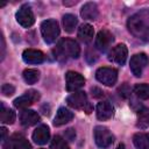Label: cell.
<instances>
[{
    "label": "cell",
    "mask_w": 149,
    "mask_h": 149,
    "mask_svg": "<svg viewBox=\"0 0 149 149\" xmlns=\"http://www.w3.org/2000/svg\"><path fill=\"white\" fill-rule=\"evenodd\" d=\"M22 59L28 64H40L44 61V54L36 49H26L22 52Z\"/></svg>",
    "instance_id": "obj_16"
},
{
    "label": "cell",
    "mask_w": 149,
    "mask_h": 149,
    "mask_svg": "<svg viewBox=\"0 0 149 149\" xmlns=\"http://www.w3.org/2000/svg\"><path fill=\"white\" fill-rule=\"evenodd\" d=\"M40 28H41L42 37H43L44 42L48 44L54 43L57 40V37L59 36V26H58V22L54 19L44 20L41 23Z\"/></svg>",
    "instance_id": "obj_3"
},
{
    "label": "cell",
    "mask_w": 149,
    "mask_h": 149,
    "mask_svg": "<svg viewBox=\"0 0 149 149\" xmlns=\"http://www.w3.org/2000/svg\"><path fill=\"white\" fill-rule=\"evenodd\" d=\"M127 56H128V49H127L126 44L120 43V44L115 45L114 48H112V50L108 54V59L115 64L123 65L127 59Z\"/></svg>",
    "instance_id": "obj_11"
},
{
    "label": "cell",
    "mask_w": 149,
    "mask_h": 149,
    "mask_svg": "<svg viewBox=\"0 0 149 149\" xmlns=\"http://www.w3.org/2000/svg\"><path fill=\"white\" fill-rule=\"evenodd\" d=\"M1 134H2V135H1V139H2V141H3L5 137H6V134H7V129H6L5 127L1 128Z\"/></svg>",
    "instance_id": "obj_29"
},
{
    "label": "cell",
    "mask_w": 149,
    "mask_h": 149,
    "mask_svg": "<svg viewBox=\"0 0 149 149\" xmlns=\"http://www.w3.org/2000/svg\"><path fill=\"white\" fill-rule=\"evenodd\" d=\"M95 78L102 85L113 86L118 80V71L114 68L102 66L95 71Z\"/></svg>",
    "instance_id": "obj_6"
},
{
    "label": "cell",
    "mask_w": 149,
    "mask_h": 149,
    "mask_svg": "<svg viewBox=\"0 0 149 149\" xmlns=\"http://www.w3.org/2000/svg\"><path fill=\"white\" fill-rule=\"evenodd\" d=\"M33 140L35 143L37 144H45L49 139H50V130H49V127L47 125H40L38 127L35 128V130L33 132V135H31Z\"/></svg>",
    "instance_id": "obj_15"
},
{
    "label": "cell",
    "mask_w": 149,
    "mask_h": 149,
    "mask_svg": "<svg viewBox=\"0 0 149 149\" xmlns=\"http://www.w3.org/2000/svg\"><path fill=\"white\" fill-rule=\"evenodd\" d=\"M3 149H30V144L21 134H14L3 144Z\"/></svg>",
    "instance_id": "obj_13"
},
{
    "label": "cell",
    "mask_w": 149,
    "mask_h": 149,
    "mask_svg": "<svg viewBox=\"0 0 149 149\" xmlns=\"http://www.w3.org/2000/svg\"><path fill=\"white\" fill-rule=\"evenodd\" d=\"M80 15L84 20H95L99 16V9L95 2H86L81 9Z\"/></svg>",
    "instance_id": "obj_19"
},
{
    "label": "cell",
    "mask_w": 149,
    "mask_h": 149,
    "mask_svg": "<svg viewBox=\"0 0 149 149\" xmlns=\"http://www.w3.org/2000/svg\"><path fill=\"white\" fill-rule=\"evenodd\" d=\"M40 119L41 118L37 114V112L33 109H23L20 113V122L24 127H30V126L36 125L40 121Z\"/></svg>",
    "instance_id": "obj_17"
},
{
    "label": "cell",
    "mask_w": 149,
    "mask_h": 149,
    "mask_svg": "<svg viewBox=\"0 0 149 149\" xmlns=\"http://www.w3.org/2000/svg\"><path fill=\"white\" fill-rule=\"evenodd\" d=\"M127 28L136 38L149 43V26L140 15H133L127 21Z\"/></svg>",
    "instance_id": "obj_1"
},
{
    "label": "cell",
    "mask_w": 149,
    "mask_h": 149,
    "mask_svg": "<svg viewBox=\"0 0 149 149\" xmlns=\"http://www.w3.org/2000/svg\"><path fill=\"white\" fill-rule=\"evenodd\" d=\"M95 113H97L98 120L106 121V120L112 118V115L114 113V108H113V106H112V104L109 101H100L97 105Z\"/></svg>",
    "instance_id": "obj_14"
},
{
    "label": "cell",
    "mask_w": 149,
    "mask_h": 149,
    "mask_svg": "<svg viewBox=\"0 0 149 149\" xmlns=\"http://www.w3.org/2000/svg\"><path fill=\"white\" fill-rule=\"evenodd\" d=\"M40 99V92L35 91V90H29L27 91L23 95L16 98L13 104L16 108H21V109H26L27 107H29L30 105H33L35 101H37Z\"/></svg>",
    "instance_id": "obj_9"
},
{
    "label": "cell",
    "mask_w": 149,
    "mask_h": 149,
    "mask_svg": "<svg viewBox=\"0 0 149 149\" xmlns=\"http://www.w3.org/2000/svg\"><path fill=\"white\" fill-rule=\"evenodd\" d=\"M113 41H114L113 35L107 29H102V30H100L98 33V35L95 37L94 45H95V48L100 52H105L106 50H108V48L111 47V44H112Z\"/></svg>",
    "instance_id": "obj_12"
},
{
    "label": "cell",
    "mask_w": 149,
    "mask_h": 149,
    "mask_svg": "<svg viewBox=\"0 0 149 149\" xmlns=\"http://www.w3.org/2000/svg\"><path fill=\"white\" fill-rule=\"evenodd\" d=\"M66 104L74 109H84L87 114L92 112V106L87 100V95L84 91H76L66 98Z\"/></svg>",
    "instance_id": "obj_4"
},
{
    "label": "cell",
    "mask_w": 149,
    "mask_h": 149,
    "mask_svg": "<svg viewBox=\"0 0 149 149\" xmlns=\"http://www.w3.org/2000/svg\"><path fill=\"white\" fill-rule=\"evenodd\" d=\"M93 35H94V29L88 23H84L78 28V37L84 43L91 42L93 40Z\"/></svg>",
    "instance_id": "obj_20"
},
{
    "label": "cell",
    "mask_w": 149,
    "mask_h": 149,
    "mask_svg": "<svg viewBox=\"0 0 149 149\" xmlns=\"http://www.w3.org/2000/svg\"><path fill=\"white\" fill-rule=\"evenodd\" d=\"M50 147H51V149H70L66 141L63 137H61L59 135H56L52 139V141L50 143Z\"/></svg>",
    "instance_id": "obj_26"
},
{
    "label": "cell",
    "mask_w": 149,
    "mask_h": 149,
    "mask_svg": "<svg viewBox=\"0 0 149 149\" xmlns=\"http://www.w3.org/2000/svg\"><path fill=\"white\" fill-rule=\"evenodd\" d=\"M15 19H16L17 23L20 26H22L23 28H29L35 22V15H34L30 6H28V5H22L19 8V10L15 14Z\"/></svg>",
    "instance_id": "obj_7"
},
{
    "label": "cell",
    "mask_w": 149,
    "mask_h": 149,
    "mask_svg": "<svg viewBox=\"0 0 149 149\" xmlns=\"http://www.w3.org/2000/svg\"><path fill=\"white\" fill-rule=\"evenodd\" d=\"M65 83H66V90L70 92H76L80 87L85 85V78L74 71H68L65 73Z\"/></svg>",
    "instance_id": "obj_10"
},
{
    "label": "cell",
    "mask_w": 149,
    "mask_h": 149,
    "mask_svg": "<svg viewBox=\"0 0 149 149\" xmlns=\"http://www.w3.org/2000/svg\"><path fill=\"white\" fill-rule=\"evenodd\" d=\"M22 77L27 84H35L40 79V71L36 69H26L22 73Z\"/></svg>",
    "instance_id": "obj_24"
},
{
    "label": "cell",
    "mask_w": 149,
    "mask_h": 149,
    "mask_svg": "<svg viewBox=\"0 0 149 149\" xmlns=\"http://www.w3.org/2000/svg\"><path fill=\"white\" fill-rule=\"evenodd\" d=\"M0 120L2 123H7V125H12L15 121V112L10 108H6L3 104H1V115H0Z\"/></svg>",
    "instance_id": "obj_23"
},
{
    "label": "cell",
    "mask_w": 149,
    "mask_h": 149,
    "mask_svg": "<svg viewBox=\"0 0 149 149\" xmlns=\"http://www.w3.org/2000/svg\"><path fill=\"white\" fill-rule=\"evenodd\" d=\"M133 143L136 149H149V135L146 133H136L133 136Z\"/></svg>",
    "instance_id": "obj_21"
},
{
    "label": "cell",
    "mask_w": 149,
    "mask_h": 149,
    "mask_svg": "<svg viewBox=\"0 0 149 149\" xmlns=\"http://www.w3.org/2000/svg\"><path fill=\"white\" fill-rule=\"evenodd\" d=\"M74 137H76V132H74L72 128L66 129V132H65V139L72 141V140H74Z\"/></svg>",
    "instance_id": "obj_28"
},
{
    "label": "cell",
    "mask_w": 149,
    "mask_h": 149,
    "mask_svg": "<svg viewBox=\"0 0 149 149\" xmlns=\"http://www.w3.org/2000/svg\"><path fill=\"white\" fill-rule=\"evenodd\" d=\"M94 142L99 148H108L114 142V135L111 133V130L107 127L104 126H97L93 130Z\"/></svg>",
    "instance_id": "obj_5"
},
{
    "label": "cell",
    "mask_w": 149,
    "mask_h": 149,
    "mask_svg": "<svg viewBox=\"0 0 149 149\" xmlns=\"http://www.w3.org/2000/svg\"><path fill=\"white\" fill-rule=\"evenodd\" d=\"M115 149H126V148H125V144H123V143H120Z\"/></svg>",
    "instance_id": "obj_30"
},
{
    "label": "cell",
    "mask_w": 149,
    "mask_h": 149,
    "mask_svg": "<svg viewBox=\"0 0 149 149\" xmlns=\"http://www.w3.org/2000/svg\"><path fill=\"white\" fill-rule=\"evenodd\" d=\"M148 63H149V59H148V56L146 54L141 52V54L134 55L130 58V62H129V66H130V70H132L133 74L135 77H141L142 72L147 68Z\"/></svg>",
    "instance_id": "obj_8"
},
{
    "label": "cell",
    "mask_w": 149,
    "mask_h": 149,
    "mask_svg": "<svg viewBox=\"0 0 149 149\" xmlns=\"http://www.w3.org/2000/svg\"><path fill=\"white\" fill-rule=\"evenodd\" d=\"M1 93L6 97H10L15 93V87L12 84H3L1 86Z\"/></svg>",
    "instance_id": "obj_27"
},
{
    "label": "cell",
    "mask_w": 149,
    "mask_h": 149,
    "mask_svg": "<svg viewBox=\"0 0 149 149\" xmlns=\"http://www.w3.org/2000/svg\"><path fill=\"white\" fill-rule=\"evenodd\" d=\"M133 92L140 99H149V84H137L134 86Z\"/></svg>",
    "instance_id": "obj_25"
},
{
    "label": "cell",
    "mask_w": 149,
    "mask_h": 149,
    "mask_svg": "<svg viewBox=\"0 0 149 149\" xmlns=\"http://www.w3.org/2000/svg\"><path fill=\"white\" fill-rule=\"evenodd\" d=\"M42 149H43V148H42Z\"/></svg>",
    "instance_id": "obj_31"
},
{
    "label": "cell",
    "mask_w": 149,
    "mask_h": 149,
    "mask_svg": "<svg viewBox=\"0 0 149 149\" xmlns=\"http://www.w3.org/2000/svg\"><path fill=\"white\" fill-rule=\"evenodd\" d=\"M72 119H73V113L69 108L62 106V107H59L57 109L56 116L54 119V126H56V127L63 126V125L70 122Z\"/></svg>",
    "instance_id": "obj_18"
},
{
    "label": "cell",
    "mask_w": 149,
    "mask_h": 149,
    "mask_svg": "<svg viewBox=\"0 0 149 149\" xmlns=\"http://www.w3.org/2000/svg\"><path fill=\"white\" fill-rule=\"evenodd\" d=\"M63 27H64V30L66 33H73L77 24H78V19L73 15V14H65L63 16Z\"/></svg>",
    "instance_id": "obj_22"
},
{
    "label": "cell",
    "mask_w": 149,
    "mask_h": 149,
    "mask_svg": "<svg viewBox=\"0 0 149 149\" xmlns=\"http://www.w3.org/2000/svg\"><path fill=\"white\" fill-rule=\"evenodd\" d=\"M56 52L63 57L78 58L80 55V47L78 42L72 38H62L57 43Z\"/></svg>",
    "instance_id": "obj_2"
}]
</instances>
